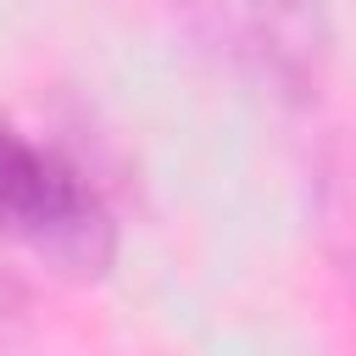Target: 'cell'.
<instances>
[{
  "label": "cell",
  "mask_w": 356,
  "mask_h": 356,
  "mask_svg": "<svg viewBox=\"0 0 356 356\" xmlns=\"http://www.w3.org/2000/svg\"><path fill=\"white\" fill-rule=\"evenodd\" d=\"M0 228L78 273L111 261V217L95 184L61 150L33 145L11 122H0Z\"/></svg>",
  "instance_id": "1"
},
{
  "label": "cell",
  "mask_w": 356,
  "mask_h": 356,
  "mask_svg": "<svg viewBox=\"0 0 356 356\" xmlns=\"http://www.w3.org/2000/svg\"><path fill=\"white\" fill-rule=\"evenodd\" d=\"M256 44L289 95H317L328 61V0H256Z\"/></svg>",
  "instance_id": "2"
},
{
  "label": "cell",
  "mask_w": 356,
  "mask_h": 356,
  "mask_svg": "<svg viewBox=\"0 0 356 356\" xmlns=\"http://www.w3.org/2000/svg\"><path fill=\"white\" fill-rule=\"evenodd\" d=\"M172 6L189 17L195 33H211V28H217V11H222V0H172Z\"/></svg>",
  "instance_id": "3"
},
{
  "label": "cell",
  "mask_w": 356,
  "mask_h": 356,
  "mask_svg": "<svg viewBox=\"0 0 356 356\" xmlns=\"http://www.w3.org/2000/svg\"><path fill=\"white\" fill-rule=\"evenodd\" d=\"M0 356H28V345H22L11 328H0Z\"/></svg>",
  "instance_id": "4"
}]
</instances>
